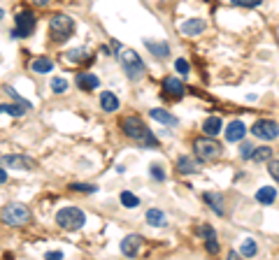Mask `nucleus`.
<instances>
[{"label":"nucleus","instance_id":"nucleus-1","mask_svg":"<svg viewBox=\"0 0 279 260\" xmlns=\"http://www.w3.org/2000/svg\"><path fill=\"white\" fill-rule=\"evenodd\" d=\"M121 130L128 135L130 140H135L137 144H142V147H147V149L158 147L156 137L151 135V130L144 126V121L140 119V116H126V119L121 121Z\"/></svg>","mask_w":279,"mask_h":260},{"label":"nucleus","instance_id":"nucleus-2","mask_svg":"<svg viewBox=\"0 0 279 260\" xmlns=\"http://www.w3.org/2000/svg\"><path fill=\"white\" fill-rule=\"evenodd\" d=\"M116 56H119V60H121L123 72H126V77H128L130 81L142 79L144 77V63L133 49H119Z\"/></svg>","mask_w":279,"mask_h":260},{"label":"nucleus","instance_id":"nucleus-3","mask_svg":"<svg viewBox=\"0 0 279 260\" xmlns=\"http://www.w3.org/2000/svg\"><path fill=\"white\" fill-rule=\"evenodd\" d=\"M49 33H51L54 42H65L68 37L75 35V19L68 14H56L49 21Z\"/></svg>","mask_w":279,"mask_h":260},{"label":"nucleus","instance_id":"nucleus-4","mask_svg":"<svg viewBox=\"0 0 279 260\" xmlns=\"http://www.w3.org/2000/svg\"><path fill=\"white\" fill-rule=\"evenodd\" d=\"M56 223H58V228L72 233V230L84 228L86 216H84L82 209H77V207H63V209H58V214H56Z\"/></svg>","mask_w":279,"mask_h":260},{"label":"nucleus","instance_id":"nucleus-5","mask_svg":"<svg viewBox=\"0 0 279 260\" xmlns=\"http://www.w3.org/2000/svg\"><path fill=\"white\" fill-rule=\"evenodd\" d=\"M28 219H30V209L26 205H21V202H9V205L2 207V221L7 226H21Z\"/></svg>","mask_w":279,"mask_h":260},{"label":"nucleus","instance_id":"nucleus-6","mask_svg":"<svg viewBox=\"0 0 279 260\" xmlns=\"http://www.w3.org/2000/svg\"><path fill=\"white\" fill-rule=\"evenodd\" d=\"M193 151H196V156L200 160H214L221 156V144H219L214 137H203V140H196V144H193Z\"/></svg>","mask_w":279,"mask_h":260},{"label":"nucleus","instance_id":"nucleus-7","mask_svg":"<svg viewBox=\"0 0 279 260\" xmlns=\"http://www.w3.org/2000/svg\"><path fill=\"white\" fill-rule=\"evenodd\" d=\"M35 28V16L33 12H19L14 16V28H12V37H28Z\"/></svg>","mask_w":279,"mask_h":260},{"label":"nucleus","instance_id":"nucleus-8","mask_svg":"<svg viewBox=\"0 0 279 260\" xmlns=\"http://www.w3.org/2000/svg\"><path fill=\"white\" fill-rule=\"evenodd\" d=\"M252 135L254 137H259V140L273 142V140H277L279 126L275 123V121H270V119H261V121H256V123L252 126Z\"/></svg>","mask_w":279,"mask_h":260},{"label":"nucleus","instance_id":"nucleus-9","mask_svg":"<svg viewBox=\"0 0 279 260\" xmlns=\"http://www.w3.org/2000/svg\"><path fill=\"white\" fill-rule=\"evenodd\" d=\"M2 165H5V167H14V170H26V167H33L35 165V160L28 158V156L9 154V156H2Z\"/></svg>","mask_w":279,"mask_h":260},{"label":"nucleus","instance_id":"nucleus-10","mask_svg":"<svg viewBox=\"0 0 279 260\" xmlns=\"http://www.w3.org/2000/svg\"><path fill=\"white\" fill-rule=\"evenodd\" d=\"M247 135V126L242 121H231L226 128V140L228 142H242Z\"/></svg>","mask_w":279,"mask_h":260},{"label":"nucleus","instance_id":"nucleus-11","mask_svg":"<svg viewBox=\"0 0 279 260\" xmlns=\"http://www.w3.org/2000/svg\"><path fill=\"white\" fill-rule=\"evenodd\" d=\"M140 244H142V235H128L126 240H121V254L133 258L140 251Z\"/></svg>","mask_w":279,"mask_h":260},{"label":"nucleus","instance_id":"nucleus-12","mask_svg":"<svg viewBox=\"0 0 279 260\" xmlns=\"http://www.w3.org/2000/svg\"><path fill=\"white\" fill-rule=\"evenodd\" d=\"M163 91L168 95H172V98H182V95H184V84H182V79H177V77H165Z\"/></svg>","mask_w":279,"mask_h":260},{"label":"nucleus","instance_id":"nucleus-13","mask_svg":"<svg viewBox=\"0 0 279 260\" xmlns=\"http://www.w3.org/2000/svg\"><path fill=\"white\" fill-rule=\"evenodd\" d=\"M77 86L84 88V91H93V88L100 86V79L93 72H82V74H77Z\"/></svg>","mask_w":279,"mask_h":260},{"label":"nucleus","instance_id":"nucleus-14","mask_svg":"<svg viewBox=\"0 0 279 260\" xmlns=\"http://www.w3.org/2000/svg\"><path fill=\"white\" fill-rule=\"evenodd\" d=\"M144 47L149 49L156 58H168L170 56V47H168V42H154V40H147L144 42Z\"/></svg>","mask_w":279,"mask_h":260},{"label":"nucleus","instance_id":"nucleus-15","mask_svg":"<svg viewBox=\"0 0 279 260\" xmlns=\"http://www.w3.org/2000/svg\"><path fill=\"white\" fill-rule=\"evenodd\" d=\"M149 116L154 121H158V123H165V126H177V116H172L165 109H149Z\"/></svg>","mask_w":279,"mask_h":260},{"label":"nucleus","instance_id":"nucleus-16","mask_svg":"<svg viewBox=\"0 0 279 260\" xmlns=\"http://www.w3.org/2000/svg\"><path fill=\"white\" fill-rule=\"evenodd\" d=\"M275 200H277V191L273 186H263L256 191V202H261V205H273Z\"/></svg>","mask_w":279,"mask_h":260},{"label":"nucleus","instance_id":"nucleus-17","mask_svg":"<svg viewBox=\"0 0 279 260\" xmlns=\"http://www.w3.org/2000/svg\"><path fill=\"white\" fill-rule=\"evenodd\" d=\"M205 30V21L203 19H189L182 23V33L184 35H200Z\"/></svg>","mask_w":279,"mask_h":260},{"label":"nucleus","instance_id":"nucleus-18","mask_svg":"<svg viewBox=\"0 0 279 260\" xmlns=\"http://www.w3.org/2000/svg\"><path fill=\"white\" fill-rule=\"evenodd\" d=\"M100 107L105 112H116L119 109V98H116L112 91H102L100 95Z\"/></svg>","mask_w":279,"mask_h":260},{"label":"nucleus","instance_id":"nucleus-19","mask_svg":"<svg viewBox=\"0 0 279 260\" xmlns=\"http://www.w3.org/2000/svg\"><path fill=\"white\" fill-rule=\"evenodd\" d=\"M30 70H33V72H37V74H47V72H51V70H54V60L47 58V56L35 58L33 65H30Z\"/></svg>","mask_w":279,"mask_h":260},{"label":"nucleus","instance_id":"nucleus-20","mask_svg":"<svg viewBox=\"0 0 279 260\" xmlns=\"http://www.w3.org/2000/svg\"><path fill=\"white\" fill-rule=\"evenodd\" d=\"M221 130H224V128H221V119H219V116H210V119L203 123V133L210 135V137H217Z\"/></svg>","mask_w":279,"mask_h":260},{"label":"nucleus","instance_id":"nucleus-21","mask_svg":"<svg viewBox=\"0 0 279 260\" xmlns=\"http://www.w3.org/2000/svg\"><path fill=\"white\" fill-rule=\"evenodd\" d=\"M144 219H147V223L154 226V228H163L165 226V212H161V209H156V207L149 209Z\"/></svg>","mask_w":279,"mask_h":260},{"label":"nucleus","instance_id":"nucleus-22","mask_svg":"<svg viewBox=\"0 0 279 260\" xmlns=\"http://www.w3.org/2000/svg\"><path fill=\"white\" fill-rule=\"evenodd\" d=\"M196 167H198L196 160L191 158V156H179V158H177V170L182 174H193V172H196Z\"/></svg>","mask_w":279,"mask_h":260},{"label":"nucleus","instance_id":"nucleus-23","mask_svg":"<svg viewBox=\"0 0 279 260\" xmlns=\"http://www.w3.org/2000/svg\"><path fill=\"white\" fill-rule=\"evenodd\" d=\"M203 198H205V200H207V205H210V207L214 209V212H217L219 216L224 214V198H221V195H219V193H205Z\"/></svg>","mask_w":279,"mask_h":260},{"label":"nucleus","instance_id":"nucleus-24","mask_svg":"<svg viewBox=\"0 0 279 260\" xmlns=\"http://www.w3.org/2000/svg\"><path fill=\"white\" fill-rule=\"evenodd\" d=\"M5 114H9V116H23V114L30 109L28 105H23V102H16V105H9V102H5V105L0 107Z\"/></svg>","mask_w":279,"mask_h":260},{"label":"nucleus","instance_id":"nucleus-25","mask_svg":"<svg viewBox=\"0 0 279 260\" xmlns=\"http://www.w3.org/2000/svg\"><path fill=\"white\" fill-rule=\"evenodd\" d=\"M259 254V244L254 240H245L242 242V247H240V256H245V258H254V256Z\"/></svg>","mask_w":279,"mask_h":260},{"label":"nucleus","instance_id":"nucleus-26","mask_svg":"<svg viewBox=\"0 0 279 260\" xmlns=\"http://www.w3.org/2000/svg\"><path fill=\"white\" fill-rule=\"evenodd\" d=\"M270 158H273V149L270 147H259L256 151H254V156H252V160L254 163H259V165L261 163H268Z\"/></svg>","mask_w":279,"mask_h":260},{"label":"nucleus","instance_id":"nucleus-27","mask_svg":"<svg viewBox=\"0 0 279 260\" xmlns=\"http://www.w3.org/2000/svg\"><path fill=\"white\" fill-rule=\"evenodd\" d=\"M65 58L72 60V63H79V60H86L89 58V51L84 47H75V49H70L68 53H65Z\"/></svg>","mask_w":279,"mask_h":260},{"label":"nucleus","instance_id":"nucleus-28","mask_svg":"<svg viewBox=\"0 0 279 260\" xmlns=\"http://www.w3.org/2000/svg\"><path fill=\"white\" fill-rule=\"evenodd\" d=\"M121 205H123V207H128V209H133V207H137V205H140V198H137V195H133L130 191H123V193H121Z\"/></svg>","mask_w":279,"mask_h":260},{"label":"nucleus","instance_id":"nucleus-29","mask_svg":"<svg viewBox=\"0 0 279 260\" xmlns=\"http://www.w3.org/2000/svg\"><path fill=\"white\" fill-rule=\"evenodd\" d=\"M51 91H54V93H65V91H68V79L54 77V79H51Z\"/></svg>","mask_w":279,"mask_h":260},{"label":"nucleus","instance_id":"nucleus-30","mask_svg":"<svg viewBox=\"0 0 279 260\" xmlns=\"http://www.w3.org/2000/svg\"><path fill=\"white\" fill-rule=\"evenodd\" d=\"M149 172H151V177L156 181H165V170L158 163H151V167H149Z\"/></svg>","mask_w":279,"mask_h":260},{"label":"nucleus","instance_id":"nucleus-31","mask_svg":"<svg viewBox=\"0 0 279 260\" xmlns=\"http://www.w3.org/2000/svg\"><path fill=\"white\" fill-rule=\"evenodd\" d=\"M268 172H270V177L279 184V160H273V158L268 160Z\"/></svg>","mask_w":279,"mask_h":260},{"label":"nucleus","instance_id":"nucleus-32","mask_svg":"<svg viewBox=\"0 0 279 260\" xmlns=\"http://www.w3.org/2000/svg\"><path fill=\"white\" fill-rule=\"evenodd\" d=\"M254 151H256V149H254V144H249V142H242V147H240V156H242V158H252Z\"/></svg>","mask_w":279,"mask_h":260},{"label":"nucleus","instance_id":"nucleus-33","mask_svg":"<svg viewBox=\"0 0 279 260\" xmlns=\"http://www.w3.org/2000/svg\"><path fill=\"white\" fill-rule=\"evenodd\" d=\"M175 70H177L179 74H189V60H186V58H177V60H175Z\"/></svg>","mask_w":279,"mask_h":260},{"label":"nucleus","instance_id":"nucleus-34","mask_svg":"<svg viewBox=\"0 0 279 260\" xmlns=\"http://www.w3.org/2000/svg\"><path fill=\"white\" fill-rule=\"evenodd\" d=\"M235 7H259L263 0H231Z\"/></svg>","mask_w":279,"mask_h":260},{"label":"nucleus","instance_id":"nucleus-35","mask_svg":"<svg viewBox=\"0 0 279 260\" xmlns=\"http://www.w3.org/2000/svg\"><path fill=\"white\" fill-rule=\"evenodd\" d=\"M205 249H207V254H217V251H219L217 237H210V240H205Z\"/></svg>","mask_w":279,"mask_h":260},{"label":"nucleus","instance_id":"nucleus-36","mask_svg":"<svg viewBox=\"0 0 279 260\" xmlns=\"http://www.w3.org/2000/svg\"><path fill=\"white\" fill-rule=\"evenodd\" d=\"M5 93L9 95V98H14V100H16V102H23V105H28V107H33V105H30V102H28V100H23V98H21V95L16 93V91H14L12 86H7V88H5Z\"/></svg>","mask_w":279,"mask_h":260},{"label":"nucleus","instance_id":"nucleus-37","mask_svg":"<svg viewBox=\"0 0 279 260\" xmlns=\"http://www.w3.org/2000/svg\"><path fill=\"white\" fill-rule=\"evenodd\" d=\"M72 188H75V191H89V193L95 191V186H86V184H72Z\"/></svg>","mask_w":279,"mask_h":260},{"label":"nucleus","instance_id":"nucleus-38","mask_svg":"<svg viewBox=\"0 0 279 260\" xmlns=\"http://www.w3.org/2000/svg\"><path fill=\"white\" fill-rule=\"evenodd\" d=\"M44 258H49V260H61L63 254H61V251H47V256H44Z\"/></svg>","mask_w":279,"mask_h":260},{"label":"nucleus","instance_id":"nucleus-39","mask_svg":"<svg viewBox=\"0 0 279 260\" xmlns=\"http://www.w3.org/2000/svg\"><path fill=\"white\" fill-rule=\"evenodd\" d=\"M33 2H35L37 7H47V5H49V0H33Z\"/></svg>","mask_w":279,"mask_h":260}]
</instances>
